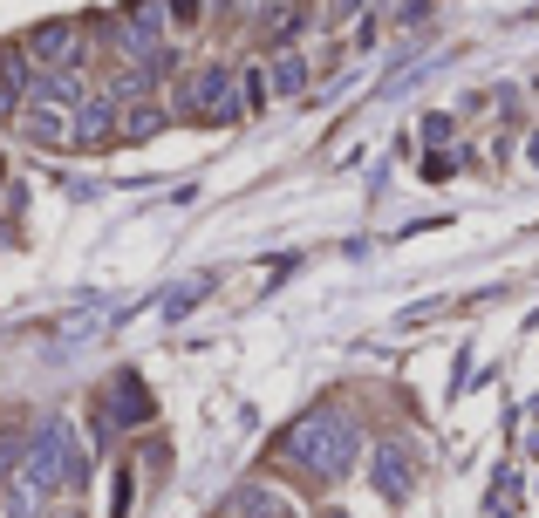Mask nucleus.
Returning a JSON list of instances; mask_svg holds the SVG:
<instances>
[{"mask_svg":"<svg viewBox=\"0 0 539 518\" xmlns=\"http://www.w3.org/2000/svg\"><path fill=\"white\" fill-rule=\"evenodd\" d=\"M205 294H212V273H198L185 294H171V300H164V314H171V321H185V314H192V307H198Z\"/></svg>","mask_w":539,"mask_h":518,"instance_id":"2eb2a0df","label":"nucleus"},{"mask_svg":"<svg viewBox=\"0 0 539 518\" xmlns=\"http://www.w3.org/2000/svg\"><path fill=\"white\" fill-rule=\"evenodd\" d=\"M369 484H376V498L403 505V498L417 491V450L403 444V437H383V444H369Z\"/></svg>","mask_w":539,"mask_h":518,"instance_id":"20e7f679","label":"nucleus"},{"mask_svg":"<svg viewBox=\"0 0 539 518\" xmlns=\"http://www.w3.org/2000/svg\"><path fill=\"white\" fill-rule=\"evenodd\" d=\"M0 512H7V518H41V512H48V491H35L28 478H14V484H7V498H0Z\"/></svg>","mask_w":539,"mask_h":518,"instance_id":"9b49d317","label":"nucleus"},{"mask_svg":"<svg viewBox=\"0 0 539 518\" xmlns=\"http://www.w3.org/2000/svg\"><path fill=\"white\" fill-rule=\"evenodd\" d=\"M35 103L76 116L82 103H89V96H82V75H76V69H48V75H35Z\"/></svg>","mask_w":539,"mask_h":518,"instance_id":"6e6552de","label":"nucleus"},{"mask_svg":"<svg viewBox=\"0 0 539 518\" xmlns=\"http://www.w3.org/2000/svg\"><path fill=\"white\" fill-rule=\"evenodd\" d=\"M273 89H280V96H301V89H308V55H280V62H273Z\"/></svg>","mask_w":539,"mask_h":518,"instance_id":"4468645a","label":"nucleus"},{"mask_svg":"<svg viewBox=\"0 0 539 518\" xmlns=\"http://www.w3.org/2000/svg\"><path fill=\"white\" fill-rule=\"evenodd\" d=\"M171 7H178V14H185V21H192V14H198V0H171Z\"/></svg>","mask_w":539,"mask_h":518,"instance_id":"6ab92c4d","label":"nucleus"},{"mask_svg":"<svg viewBox=\"0 0 539 518\" xmlns=\"http://www.w3.org/2000/svg\"><path fill=\"white\" fill-rule=\"evenodd\" d=\"M28 55H35V62H48V69H76V55H82L76 21H41L35 35H28Z\"/></svg>","mask_w":539,"mask_h":518,"instance_id":"423d86ee","label":"nucleus"},{"mask_svg":"<svg viewBox=\"0 0 539 518\" xmlns=\"http://www.w3.org/2000/svg\"><path fill=\"white\" fill-rule=\"evenodd\" d=\"M424 178H430V185H444V178H458V164H451L444 150H430V157H424Z\"/></svg>","mask_w":539,"mask_h":518,"instance_id":"dca6fc26","label":"nucleus"},{"mask_svg":"<svg viewBox=\"0 0 539 518\" xmlns=\"http://www.w3.org/2000/svg\"><path fill=\"white\" fill-rule=\"evenodd\" d=\"M110 137H123V123H116V96H89V103L76 110V144L96 150V144H110Z\"/></svg>","mask_w":539,"mask_h":518,"instance_id":"0eeeda50","label":"nucleus"},{"mask_svg":"<svg viewBox=\"0 0 539 518\" xmlns=\"http://www.w3.org/2000/svg\"><path fill=\"white\" fill-rule=\"evenodd\" d=\"M21 464H28V430H0V484H14L21 478Z\"/></svg>","mask_w":539,"mask_h":518,"instance_id":"f8f14e48","label":"nucleus"},{"mask_svg":"<svg viewBox=\"0 0 539 518\" xmlns=\"http://www.w3.org/2000/svg\"><path fill=\"white\" fill-rule=\"evenodd\" d=\"M21 478L35 484V491H76L82 484V444L76 430L62 423V416H41L35 430H28V464H21Z\"/></svg>","mask_w":539,"mask_h":518,"instance_id":"f03ea898","label":"nucleus"},{"mask_svg":"<svg viewBox=\"0 0 539 518\" xmlns=\"http://www.w3.org/2000/svg\"><path fill=\"white\" fill-rule=\"evenodd\" d=\"M451 137V116H424V144H444Z\"/></svg>","mask_w":539,"mask_h":518,"instance_id":"f3484780","label":"nucleus"},{"mask_svg":"<svg viewBox=\"0 0 539 518\" xmlns=\"http://www.w3.org/2000/svg\"><path fill=\"white\" fill-rule=\"evenodd\" d=\"M526 164H533V171H539V130H533V144H526Z\"/></svg>","mask_w":539,"mask_h":518,"instance_id":"a211bd4d","label":"nucleus"},{"mask_svg":"<svg viewBox=\"0 0 539 518\" xmlns=\"http://www.w3.org/2000/svg\"><path fill=\"white\" fill-rule=\"evenodd\" d=\"M103 423L110 430H137V423H151V396H144V375H110V389H103Z\"/></svg>","mask_w":539,"mask_h":518,"instance_id":"39448f33","label":"nucleus"},{"mask_svg":"<svg viewBox=\"0 0 539 518\" xmlns=\"http://www.w3.org/2000/svg\"><path fill=\"white\" fill-rule=\"evenodd\" d=\"M226 518H287V505L273 498L267 484H246V491H232L226 498Z\"/></svg>","mask_w":539,"mask_h":518,"instance_id":"9d476101","label":"nucleus"},{"mask_svg":"<svg viewBox=\"0 0 539 518\" xmlns=\"http://www.w3.org/2000/svg\"><path fill=\"white\" fill-rule=\"evenodd\" d=\"M178 103H185L192 116L212 110V123H239V116H246V103L232 96V69H226V62H205V69L178 89Z\"/></svg>","mask_w":539,"mask_h":518,"instance_id":"7ed1b4c3","label":"nucleus"},{"mask_svg":"<svg viewBox=\"0 0 539 518\" xmlns=\"http://www.w3.org/2000/svg\"><path fill=\"white\" fill-rule=\"evenodd\" d=\"M157 130H164V103H130L123 137H130V144H144V137H157Z\"/></svg>","mask_w":539,"mask_h":518,"instance_id":"ddd939ff","label":"nucleus"},{"mask_svg":"<svg viewBox=\"0 0 539 518\" xmlns=\"http://www.w3.org/2000/svg\"><path fill=\"white\" fill-rule=\"evenodd\" d=\"M21 130H28L35 144H48V150L76 144V123H69L62 110H48V103H28V116H21Z\"/></svg>","mask_w":539,"mask_h":518,"instance_id":"1a4fd4ad","label":"nucleus"},{"mask_svg":"<svg viewBox=\"0 0 539 518\" xmlns=\"http://www.w3.org/2000/svg\"><path fill=\"white\" fill-rule=\"evenodd\" d=\"M355 450H362V430L348 423L342 409H308L287 437H280V457L294 464V471H308V478L335 484L355 464Z\"/></svg>","mask_w":539,"mask_h":518,"instance_id":"f257e3e1","label":"nucleus"}]
</instances>
